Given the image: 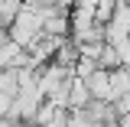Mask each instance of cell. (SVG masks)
I'll return each mask as SVG.
<instances>
[{"instance_id":"obj_1","label":"cell","mask_w":130,"mask_h":127,"mask_svg":"<svg viewBox=\"0 0 130 127\" xmlns=\"http://www.w3.org/2000/svg\"><path fill=\"white\" fill-rule=\"evenodd\" d=\"M85 81V88H88V95L91 98H111V68H91L88 75H81Z\"/></svg>"},{"instance_id":"obj_2","label":"cell","mask_w":130,"mask_h":127,"mask_svg":"<svg viewBox=\"0 0 130 127\" xmlns=\"http://www.w3.org/2000/svg\"><path fill=\"white\" fill-rule=\"evenodd\" d=\"M10 101H13V95H7V91H0V121L7 117V111H10Z\"/></svg>"}]
</instances>
